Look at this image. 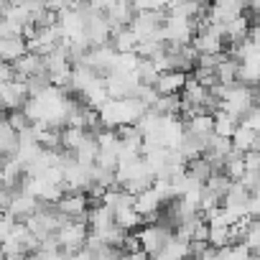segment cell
<instances>
[{"label": "cell", "instance_id": "obj_1", "mask_svg": "<svg viewBox=\"0 0 260 260\" xmlns=\"http://www.w3.org/2000/svg\"><path fill=\"white\" fill-rule=\"evenodd\" d=\"M136 237H138L141 250H143V252L153 260V257H158V255H161V250L171 242L174 230H171V227H166V224L153 222V224H143V227L136 232Z\"/></svg>", "mask_w": 260, "mask_h": 260}, {"label": "cell", "instance_id": "obj_2", "mask_svg": "<svg viewBox=\"0 0 260 260\" xmlns=\"http://www.w3.org/2000/svg\"><path fill=\"white\" fill-rule=\"evenodd\" d=\"M87 237H89V227H87V222H64V224L54 232V242H56V247H59L61 252H67V255L82 250L84 242H87Z\"/></svg>", "mask_w": 260, "mask_h": 260}, {"label": "cell", "instance_id": "obj_3", "mask_svg": "<svg viewBox=\"0 0 260 260\" xmlns=\"http://www.w3.org/2000/svg\"><path fill=\"white\" fill-rule=\"evenodd\" d=\"M54 207L67 222H87V212L92 204L84 194L77 191V194H61V199Z\"/></svg>", "mask_w": 260, "mask_h": 260}, {"label": "cell", "instance_id": "obj_4", "mask_svg": "<svg viewBox=\"0 0 260 260\" xmlns=\"http://www.w3.org/2000/svg\"><path fill=\"white\" fill-rule=\"evenodd\" d=\"M102 16L107 18L110 28H127L136 18V8L133 3H125V0H117V3H102Z\"/></svg>", "mask_w": 260, "mask_h": 260}, {"label": "cell", "instance_id": "obj_5", "mask_svg": "<svg viewBox=\"0 0 260 260\" xmlns=\"http://www.w3.org/2000/svg\"><path fill=\"white\" fill-rule=\"evenodd\" d=\"M26 100H28V89H26L23 79H13L6 87H0V107H3L6 112L21 110Z\"/></svg>", "mask_w": 260, "mask_h": 260}, {"label": "cell", "instance_id": "obj_6", "mask_svg": "<svg viewBox=\"0 0 260 260\" xmlns=\"http://www.w3.org/2000/svg\"><path fill=\"white\" fill-rule=\"evenodd\" d=\"M184 82H186V74H181V72H161L153 89L158 97H176V94H181Z\"/></svg>", "mask_w": 260, "mask_h": 260}, {"label": "cell", "instance_id": "obj_7", "mask_svg": "<svg viewBox=\"0 0 260 260\" xmlns=\"http://www.w3.org/2000/svg\"><path fill=\"white\" fill-rule=\"evenodd\" d=\"M13 74H16V79H31V77H36V74H41L44 72V59L41 56H36V54H31V51H26L21 59H16L13 64Z\"/></svg>", "mask_w": 260, "mask_h": 260}, {"label": "cell", "instance_id": "obj_8", "mask_svg": "<svg viewBox=\"0 0 260 260\" xmlns=\"http://www.w3.org/2000/svg\"><path fill=\"white\" fill-rule=\"evenodd\" d=\"M230 146H232L235 153L242 156V153H247V151H260V138H257L255 130H247V127L237 125V130H235L232 138H230Z\"/></svg>", "mask_w": 260, "mask_h": 260}, {"label": "cell", "instance_id": "obj_9", "mask_svg": "<svg viewBox=\"0 0 260 260\" xmlns=\"http://www.w3.org/2000/svg\"><path fill=\"white\" fill-rule=\"evenodd\" d=\"M184 130L186 133H191V136H197V138H209V136H214V115H207V112H197L194 117H189L186 122H184Z\"/></svg>", "mask_w": 260, "mask_h": 260}, {"label": "cell", "instance_id": "obj_10", "mask_svg": "<svg viewBox=\"0 0 260 260\" xmlns=\"http://www.w3.org/2000/svg\"><path fill=\"white\" fill-rule=\"evenodd\" d=\"M26 41L21 36H3L0 39V61L6 64H13L16 59H21L26 54Z\"/></svg>", "mask_w": 260, "mask_h": 260}, {"label": "cell", "instance_id": "obj_11", "mask_svg": "<svg viewBox=\"0 0 260 260\" xmlns=\"http://www.w3.org/2000/svg\"><path fill=\"white\" fill-rule=\"evenodd\" d=\"M16 153H18V133L6 120H0V156L16 158Z\"/></svg>", "mask_w": 260, "mask_h": 260}, {"label": "cell", "instance_id": "obj_12", "mask_svg": "<svg viewBox=\"0 0 260 260\" xmlns=\"http://www.w3.org/2000/svg\"><path fill=\"white\" fill-rule=\"evenodd\" d=\"M184 174L191 179V184H197V186H204L207 181H209V176L214 174V169L204 161V158H194V161H186V166H184Z\"/></svg>", "mask_w": 260, "mask_h": 260}, {"label": "cell", "instance_id": "obj_13", "mask_svg": "<svg viewBox=\"0 0 260 260\" xmlns=\"http://www.w3.org/2000/svg\"><path fill=\"white\" fill-rule=\"evenodd\" d=\"M112 224L130 235L133 230L138 232V230L143 227V219H141V214H138L136 209H120V212H115V214H112Z\"/></svg>", "mask_w": 260, "mask_h": 260}, {"label": "cell", "instance_id": "obj_14", "mask_svg": "<svg viewBox=\"0 0 260 260\" xmlns=\"http://www.w3.org/2000/svg\"><path fill=\"white\" fill-rule=\"evenodd\" d=\"M237 125H240V120L237 117H232V115H227V112H214V136H219V138H232V133L237 130Z\"/></svg>", "mask_w": 260, "mask_h": 260}, {"label": "cell", "instance_id": "obj_15", "mask_svg": "<svg viewBox=\"0 0 260 260\" xmlns=\"http://www.w3.org/2000/svg\"><path fill=\"white\" fill-rule=\"evenodd\" d=\"M133 77H136V82H138V84H143V87H153V84H156V79H158V69H156L148 59H138Z\"/></svg>", "mask_w": 260, "mask_h": 260}, {"label": "cell", "instance_id": "obj_16", "mask_svg": "<svg viewBox=\"0 0 260 260\" xmlns=\"http://www.w3.org/2000/svg\"><path fill=\"white\" fill-rule=\"evenodd\" d=\"M219 171H222V174H224V176H227V179H230L232 184H235V181H240V176L245 174V166H242V156L232 151V153H230V156H227V158L222 161V169H219Z\"/></svg>", "mask_w": 260, "mask_h": 260}, {"label": "cell", "instance_id": "obj_17", "mask_svg": "<svg viewBox=\"0 0 260 260\" xmlns=\"http://www.w3.org/2000/svg\"><path fill=\"white\" fill-rule=\"evenodd\" d=\"M230 186H232V181H230L222 171H214V174L209 176V181L204 184V191H209V194H214L217 199H222V197L227 194Z\"/></svg>", "mask_w": 260, "mask_h": 260}, {"label": "cell", "instance_id": "obj_18", "mask_svg": "<svg viewBox=\"0 0 260 260\" xmlns=\"http://www.w3.org/2000/svg\"><path fill=\"white\" fill-rule=\"evenodd\" d=\"M240 245H245L252 255H257V245H260V222H257V219H252V222L247 224V230H245Z\"/></svg>", "mask_w": 260, "mask_h": 260}, {"label": "cell", "instance_id": "obj_19", "mask_svg": "<svg viewBox=\"0 0 260 260\" xmlns=\"http://www.w3.org/2000/svg\"><path fill=\"white\" fill-rule=\"evenodd\" d=\"M250 197H257V186H260V171H245L237 181Z\"/></svg>", "mask_w": 260, "mask_h": 260}, {"label": "cell", "instance_id": "obj_20", "mask_svg": "<svg viewBox=\"0 0 260 260\" xmlns=\"http://www.w3.org/2000/svg\"><path fill=\"white\" fill-rule=\"evenodd\" d=\"M240 125L247 127V130H255V133H257V127H260V110H257V105L250 107V110L240 117Z\"/></svg>", "mask_w": 260, "mask_h": 260}, {"label": "cell", "instance_id": "obj_21", "mask_svg": "<svg viewBox=\"0 0 260 260\" xmlns=\"http://www.w3.org/2000/svg\"><path fill=\"white\" fill-rule=\"evenodd\" d=\"M242 166H245V171H260V151L242 153Z\"/></svg>", "mask_w": 260, "mask_h": 260}]
</instances>
